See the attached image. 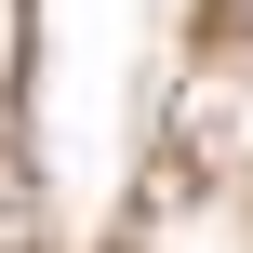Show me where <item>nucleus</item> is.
I'll use <instances>...</instances> for the list:
<instances>
[{
  "label": "nucleus",
  "instance_id": "obj_1",
  "mask_svg": "<svg viewBox=\"0 0 253 253\" xmlns=\"http://www.w3.org/2000/svg\"><path fill=\"white\" fill-rule=\"evenodd\" d=\"M240 13H253V0H240Z\"/></svg>",
  "mask_w": 253,
  "mask_h": 253
}]
</instances>
